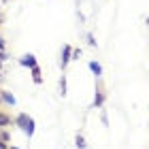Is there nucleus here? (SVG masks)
<instances>
[{
  "mask_svg": "<svg viewBox=\"0 0 149 149\" xmlns=\"http://www.w3.org/2000/svg\"><path fill=\"white\" fill-rule=\"evenodd\" d=\"M17 126L22 128V130H24L26 134H28V136H32V134H34V119L28 117L26 113L17 115Z\"/></svg>",
  "mask_w": 149,
  "mask_h": 149,
  "instance_id": "obj_1",
  "label": "nucleus"
},
{
  "mask_svg": "<svg viewBox=\"0 0 149 149\" xmlns=\"http://www.w3.org/2000/svg\"><path fill=\"white\" fill-rule=\"evenodd\" d=\"M19 64H22V66H30V68H34V66H36V60H34V56H24L22 60H19Z\"/></svg>",
  "mask_w": 149,
  "mask_h": 149,
  "instance_id": "obj_2",
  "label": "nucleus"
},
{
  "mask_svg": "<svg viewBox=\"0 0 149 149\" xmlns=\"http://www.w3.org/2000/svg\"><path fill=\"white\" fill-rule=\"evenodd\" d=\"M70 53H72V49H70L68 45H66V47H64V53H62V60H60V64H62V66H66V64H68V60H70Z\"/></svg>",
  "mask_w": 149,
  "mask_h": 149,
  "instance_id": "obj_3",
  "label": "nucleus"
},
{
  "mask_svg": "<svg viewBox=\"0 0 149 149\" xmlns=\"http://www.w3.org/2000/svg\"><path fill=\"white\" fill-rule=\"evenodd\" d=\"M90 68H92V72L96 74V77H98V74H102V68H100L98 62H90Z\"/></svg>",
  "mask_w": 149,
  "mask_h": 149,
  "instance_id": "obj_4",
  "label": "nucleus"
},
{
  "mask_svg": "<svg viewBox=\"0 0 149 149\" xmlns=\"http://www.w3.org/2000/svg\"><path fill=\"white\" fill-rule=\"evenodd\" d=\"M32 74H34V81H36V83H40V70H38V66L32 68Z\"/></svg>",
  "mask_w": 149,
  "mask_h": 149,
  "instance_id": "obj_5",
  "label": "nucleus"
},
{
  "mask_svg": "<svg viewBox=\"0 0 149 149\" xmlns=\"http://www.w3.org/2000/svg\"><path fill=\"white\" fill-rule=\"evenodd\" d=\"M2 98L6 100V102H11V104H15V98L11 96V94H6V92H2Z\"/></svg>",
  "mask_w": 149,
  "mask_h": 149,
  "instance_id": "obj_6",
  "label": "nucleus"
},
{
  "mask_svg": "<svg viewBox=\"0 0 149 149\" xmlns=\"http://www.w3.org/2000/svg\"><path fill=\"white\" fill-rule=\"evenodd\" d=\"M77 147H79V149H85V141L81 139V136H77Z\"/></svg>",
  "mask_w": 149,
  "mask_h": 149,
  "instance_id": "obj_7",
  "label": "nucleus"
},
{
  "mask_svg": "<svg viewBox=\"0 0 149 149\" xmlns=\"http://www.w3.org/2000/svg\"><path fill=\"white\" fill-rule=\"evenodd\" d=\"M9 124V117H6V115H0V126H6Z\"/></svg>",
  "mask_w": 149,
  "mask_h": 149,
  "instance_id": "obj_8",
  "label": "nucleus"
},
{
  "mask_svg": "<svg viewBox=\"0 0 149 149\" xmlns=\"http://www.w3.org/2000/svg\"><path fill=\"white\" fill-rule=\"evenodd\" d=\"M0 47H2V40H0Z\"/></svg>",
  "mask_w": 149,
  "mask_h": 149,
  "instance_id": "obj_9",
  "label": "nucleus"
},
{
  "mask_svg": "<svg viewBox=\"0 0 149 149\" xmlns=\"http://www.w3.org/2000/svg\"><path fill=\"white\" fill-rule=\"evenodd\" d=\"M11 149H17V147H11Z\"/></svg>",
  "mask_w": 149,
  "mask_h": 149,
  "instance_id": "obj_10",
  "label": "nucleus"
}]
</instances>
